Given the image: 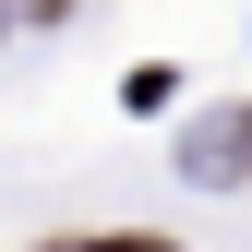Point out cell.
I'll list each match as a JSON object with an SVG mask.
<instances>
[{
  "label": "cell",
  "mask_w": 252,
  "mask_h": 252,
  "mask_svg": "<svg viewBox=\"0 0 252 252\" xmlns=\"http://www.w3.org/2000/svg\"><path fill=\"white\" fill-rule=\"evenodd\" d=\"M192 168H252V120H216V132L192 144Z\"/></svg>",
  "instance_id": "1"
},
{
  "label": "cell",
  "mask_w": 252,
  "mask_h": 252,
  "mask_svg": "<svg viewBox=\"0 0 252 252\" xmlns=\"http://www.w3.org/2000/svg\"><path fill=\"white\" fill-rule=\"evenodd\" d=\"M84 252H180V240H132V228H108V240H84Z\"/></svg>",
  "instance_id": "2"
}]
</instances>
